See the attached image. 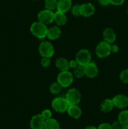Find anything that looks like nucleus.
<instances>
[{
  "label": "nucleus",
  "instance_id": "obj_1",
  "mask_svg": "<svg viewBox=\"0 0 128 129\" xmlns=\"http://www.w3.org/2000/svg\"><path fill=\"white\" fill-rule=\"evenodd\" d=\"M31 32L34 36L38 39H43L46 37L48 28L46 25L40 21L33 23L30 27Z\"/></svg>",
  "mask_w": 128,
  "mask_h": 129
},
{
  "label": "nucleus",
  "instance_id": "obj_2",
  "mask_svg": "<svg viewBox=\"0 0 128 129\" xmlns=\"http://www.w3.org/2000/svg\"><path fill=\"white\" fill-rule=\"evenodd\" d=\"M51 106L55 112L58 113H63L67 110L69 105L65 98L57 97L53 100L51 102Z\"/></svg>",
  "mask_w": 128,
  "mask_h": 129
},
{
  "label": "nucleus",
  "instance_id": "obj_3",
  "mask_svg": "<svg viewBox=\"0 0 128 129\" xmlns=\"http://www.w3.org/2000/svg\"><path fill=\"white\" fill-rule=\"evenodd\" d=\"M110 47H111L110 44H109L105 41L100 42L97 45L95 49L97 55L100 58H105L107 57L111 52Z\"/></svg>",
  "mask_w": 128,
  "mask_h": 129
},
{
  "label": "nucleus",
  "instance_id": "obj_4",
  "mask_svg": "<svg viewBox=\"0 0 128 129\" xmlns=\"http://www.w3.org/2000/svg\"><path fill=\"white\" fill-rule=\"evenodd\" d=\"M80 98H81V95H80V92L75 88L69 89L65 96V99L69 105H77L80 102Z\"/></svg>",
  "mask_w": 128,
  "mask_h": 129
},
{
  "label": "nucleus",
  "instance_id": "obj_5",
  "mask_svg": "<svg viewBox=\"0 0 128 129\" xmlns=\"http://www.w3.org/2000/svg\"><path fill=\"white\" fill-rule=\"evenodd\" d=\"M74 81V77L71 73L68 71H61L57 77V82L62 87L69 86Z\"/></svg>",
  "mask_w": 128,
  "mask_h": 129
},
{
  "label": "nucleus",
  "instance_id": "obj_6",
  "mask_svg": "<svg viewBox=\"0 0 128 129\" xmlns=\"http://www.w3.org/2000/svg\"><path fill=\"white\" fill-rule=\"evenodd\" d=\"M75 59L79 65L85 66L90 62L91 54L87 49H82L77 52Z\"/></svg>",
  "mask_w": 128,
  "mask_h": 129
},
{
  "label": "nucleus",
  "instance_id": "obj_7",
  "mask_svg": "<svg viewBox=\"0 0 128 129\" xmlns=\"http://www.w3.org/2000/svg\"><path fill=\"white\" fill-rule=\"evenodd\" d=\"M39 52L43 57L50 58L54 54L53 47L49 42H43L39 45Z\"/></svg>",
  "mask_w": 128,
  "mask_h": 129
},
{
  "label": "nucleus",
  "instance_id": "obj_8",
  "mask_svg": "<svg viewBox=\"0 0 128 129\" xmlns=\"http://www.w3.org/2000/svg\"><path fill=\"white\" fill-rule=\"evenodd\" d=\"M38 18L39 21L45 25L50 24L54 21V13L51 10L45 9L39 13L38 15Z\"/></svg>",
  "mask_w": 128,
  "mask_h": 129
},
{
  "label": "nucleus",
  "instance_id": "obj_9",
  "mask_svg": "<svg viewBox=\"0 0 128 129\" xmlns=\"http://www.w3.org/2000/svg\"><path fill=\"white\" fill-rule=\"evenodd\" d=\"M112 102L114 107L123 109L128 106V97L124 94H118L114 97Z\"/></svg>",
  "mask_w": 128,
  "mask_h": 129
},
{
  "label": "nucleus",
  "instance_id": "obj_10",
  "mask_svg": "<svg viewBox=\"0 0 128 129\" xmlns=\"http://www.w3.org/2000/svg\"><path fill=\"white\" fill-rule=\"evenodd\" d=\"M45 120L41 114L33 116L30 120V127L31 129H44Z\"/></svg>",
  "mask_w": 128,
  "mask_h": 129
},
{
  "label": "nucleus",
  "instance_id": "obj_11",
  "mask_svg": "<svg viewBox=\"0 0 128 129\" xmlns=\"http://www.w3.org/2000/svg\"><path fill=\"white\" fill-rule=\"evenodd\" d=\"M85 75L90 78H94L98 74V68L96 64L93 62H90L89 64L84 66Z\"/></svg>",
  "mask_w": 128,
  "mask_h": 129
},
{
  "label": "nucleus",
  "instance_id": "obj_12",
  "mask_svg": "<svg viewBox=\"0 0 128 129\" xmlns=\"http://www.w3.org/2000/svg\"><path fill=\"white\" fill-rule=\"evenodd\" d=\"M80 15L85 17H89L94 14L95 7L91 3H85L80 5Z\"/></svg>",
  "mask_w": 128,
  "mask_h": 129
},
{
  "label": "nucleus",
  "instance_id": "obj_13",
  "mask_svg": "<svg viewBox=\"0 0 128 129\" xmlns=\"http://www.w3.org/2000/svg\"><path fill=\"white\" fill-rule=\"evenodd\" d=\"M103 38L104 39V41L109 44H112L115 40L116 35L112 28H107L103 31Z\"/></svg>",
  "mask_w": 128,
  "mask_h": 129
},
{
  "label": "nucleus",
  "instance_id": "obj_14",
  "mask_svg": "<svg viewBox=\"0 0 128 129\" xmlns=\"http://www.w3.org/2000/svg\"><path fill=\"white\" fill-rule=\"evenodd\" d=\"M72 4L71 0H58L56 8L58 11L65 13L71 8Z\"/></svg>",
  "mask_w": 128,
  "mask_h": 129
},
{
  "label": "nucleus",
  "instance_id": "obj_15",
  "mask_svg": "<svg viewBox=\"0 0 128 129\" xmlns=\"http://www.w3.org/2000/svg\"><path fill=\"white\" fill-rule=\"evenodd\" d=\"M60 35H61V30L60 28L56 26H54L48 29L46 37L50 40H56L60 37Z\"/></svg>",
  "mask_w": 128,
  "mask_h": 129
},
{
  "label": "nucleus",
  "instance_id": "obj_16",
  "mask_svg": "<svg viewBox=\"0 0 128 129\" xmlns=\"http://www.w3.org/2000/svg\"><path fill=\"white\" fill-rule=\"evenodd\" d=\"M68 114L75 119L80 118L82 115L81 109L77 105H69L67 109Z\"/></svg>",
  "mask_w": 128,
  "mask_h": 129
},
{
  "label": "nucleus",
  "instance_id": "obj_17",
  "mask_svg": "<svg viewBox=\"0 0 128 129\" xmlns=\"http://www.w3.org/2000/svg\"><path fill=\"white\" fill-rule=\"evenodd\" d=\"M54 21L59 26L64 25L67 22V16L65 13L57 11L54 13Z\"/></svg>",
  "mask_w": 128,
  "mask_h": 129
},
{
  "label": "nucleus",
  "instance_id": "obj_18",
  "mask_svg": "<svg viewBox=\"0 0 128 129\" xmlns=\"http://www.w3.org/2000/svg\"><path fill=\"white\" fill-rule=\"evenodd\" d=\"M55 64H56V68L61 71H68L70 68L69 62L64 58H58L56 59Z\"/></svg>",
  "mask_w": 128,
  "mask_h": 129
},
{
  "label": "nucleus",
  "instance_id": "obj_19",
  "mask_svg": "<svg viewBox=\"0 0 128 129\" xmlns=\"http://www.w3.org/2000/svg\"><path fill=\"white\" fill-rule=\"evenodd\" d=\"M114 105L113 103L112 100L106 99L101 103L100 105V108L101 110L104 113H107L110 112L114 108Z\"/></svg>",
  "mask_w": 128,
  "mask_h": 129
},
{
  "label": "nucleus",
  "instance_id": "obj_20",
  "mask_svg": "<svg viewBox=\"0 0 128 129\" xmlns=\"http://www.w3.org/2000/svg\"><path fill=\"white\" fill-rule=\"evenodd\" d=\"M58 123L56 120L53 118H49V119L45 120V125H44V129H59Z\"/></svg>",
  "mask_w": 128,
  "mask_h": 129
},
{
  "label": "nucleus",
  "instance_id": "obj_21",
  "mask_svg": "<svg viewBox=\"0 0 128 129\" xmlns=\"http://www.w3.org/2000/svg\"><path fill=\"white\" fill-rule=\"evenodd\" d=\"M118 120L123 125H128V110H123L118 115Z\"/></svg>",
  "mask_w": 128,
  "mask_h": 129
},
{
  "label": "nucleus",
  "instance_id": "obj_22",
  "mask_svg": "<svg viewBox=\"0 0 128 129\" xmlns=\"http://www.w3.org/2000/svg\"><path fill=\"white\" fill-rule=\"evenodd\" d=\"M74 74L76 78H80L85 75V70L84 66L78 64L74 69Z\"/></svg>",
  "mask_w": 128,
  "mask_h": 129
},
{
  "label": "nucleus",
  "instance_id": "obj_23",
  "mask_svg": "<svg viewBox=\"0 0 128 129\" xmlns=\"http://www.w3.org/2000/svg\"><path fill=\"white\" fill-rule=\"evenodd\" d=\"M57 0H45V6L46 10L53 11L57 6Z\"/></svg>",
  "mask_w": 128,
  "mask_h": 129
},
{
  "label": "nucleus",
  "instance_id": "obj_24",
  "mask_svg": "<svg viewBox=\"0 0 128 129\" xmlns=\"http://www.w3.org/2000/svg\"><path fill=\"white\" fill-rule=\"evenodd\" d=\"M62 88L63 87L58 82H56V83H52L50 85V91L52 94H58L60 93Z\"/></svg>",
  "mask_w": 128,
  "mask_h": 129
},
{
  "label": "nucleus",
  "instance_id": "obj_25",
  "mask_svg": "<svg viewBox=\"0 0 128 129\" xmlns=\"http://www.w3.org/2000/svg\"><path fill=\"white\" fill-rule=\"evenodd\" d=\"M120 79L122 83H128V69L121 72L120 74Z\"/></svg>",
  "mask_w": 128,
  "mask_h": 129
},
{
  "label": "nucleus",
  "instance_id": "obj_26",
  "mask_svg": "<svg viewBox=\"0 0 128 129\" xmlns=\"http://www.w3.org/2000/svg\"><path fill=\"white\" fill-rule=\"evenodd\" d=\"M80 6L78 5H75L72 8V13L74 16H79L80 15Z\"/></svg>",
  "mask_w": 128,
  "mask_h": 129
},
{
  "label": "nucleus",
  "instance_id": "obj_27",
  "mask_svg": "<svg viewBox=\"0 0 128 129\" xmlns=\"http://www.w3.org/2000/svg\"><path fill=\"white\" fill-rule=\"evenodd\" d=\"M41 117L44 118V120H47L51 118V112L49 110H45L41 112Z\"/></svg>",
  "mask_w": 128,
  "mask_h": 129
},
{
  "label": "nucleus",
  "instance_id": "obj_28",
  "mask_svg": "<svg viewBox=\"0 0 128 129\" xmlns=\"http://www.w3.org/2000/svg\"><path fill=\"white\" fill-rule=\"evenodd\" d=\"M50 63H51V61L50 60V58L43 57L41 59V64L44 68H47V67H48L50 65Z\"/></svg>",
  "mask_w": 128,
  "mask_h": 129
},
{
  "label": "nucleus",
  "instance_id": "obj_29",
  "mask_svg": "<svg viewBox=\"0 0 128 129\" xmlns=\"http://www.w3.org/2000/svg\"><path fill=\"white\" fill-rule=\"evenodd\" d=\"M111 126L112 129H121L123 125L122 124L119 120H117L113 122V123H112Z\"/></svg>",
  "mask_w": 128,
  "mask_h": 129
},
{
  "label": "nucleus",
  "instance_id": "obj_30",
  "mask_svg": "<svg viewBox=\"0 0 128 129\" xmlns=\"http://www.w3.org/2000/svg\"><path fill=\"white\" fill-rule=\"evenodd\" d=\"M109 2L113 5L119 6V5H121L124 3V0H109Z\"/></svg>",
  "mask_w": 128,
  "mask_h": 129
},
{
  "label": "nucleus",
  "instance_id": "obj_31",
  "mask_svg": "<svg viewBox=\"0 0 128 129\" xmlns=\"http://www.w3.org/2000/svg\"><path fill=\"white\" fill-rule=\"evenodd\" d=\"M97 129H112V128L111 125L109 124V123H102L99 126Z\"/></svg>",
  "mask_w": 128,
  "mask_h": 129
},
{
  "label": "nucleus",
  "instance_id": "obj_32",
  "mask_svg": "<svg viewBox=\"0 0 128 129\" xmlns=\"http://www.w3.org/2000/svg\"><path fill=\"white\" fill-rule=\"evenodd\" d=\"M77 65L78 64L76 60H71L69 61V66H70V68H73V69H74Z\"/></svg>",
  "mask_w": 128,
  "mask_h": 129
},
{
  "label": "nucleus",
  "instance_id": "obj_33",
  "mask_svg": "<svg viewBox=\"0 0 128 129\" xmlns=\"http://www.w3.org/2000/svg\"><path fill=\"white\" fill-rule=\"evenodd\" d=\"M110 50H111V52L115 53L119 50V47L117 45H112L110 47Z\"/></svg>",
  "mask_w": 128,
  "mask_h": 129
},
{
  "label": "nucleus",
  "instance_id": "obj_34",
  "mask_svg": "<svg viewBox=\"0 0 128 129\" xmlns=\"http://www.w3.org/2000/svg\"><path fill=\"white\" fill-rule=\"evenodd\" d=\"M99 2L102 6H107L109 4H110L109 0H99Z\"/></svg>",
  "mask_w": 128,
  "mask_h": 129
},
{
  "label": "nucleus",
  "instance_id": "obj_35",
  "mask_svg": "<svg viewBox=\"0 0 128 129\" xmlns=\"http://www.w3.org/2000/svg\"><path fill=\"white\" fill-rule=\"evenodd\" d=\"M85 129H97V128L96 127H94V126H88V127H87Z\"/></svg>",
  "mask_w": 128,
  "mask_h": 129
},
{
  "label": "nucleus",
  "instance_id": "obj_36",
  "mask_svg": "<svg viewBox=\"0 0 128 129\" xmlns=\"http://www.w3.org/2000/svg\"><path fill=\"white\" fill-rule=\"evenodd\" d=\"M121 129H128V125H123Z\"/></svg>",
  "mask_w": 128,
  "mask_h": 129
},
{
  "label": "nucleus",
  "instance_id": "obj_37",
  "mask_svg": "<svg viewBox=\"0 0 128 129\" xmlns=\"http://www.w3.org/2000/svg\"><path fill=\"white\" fill-rule=\"evenodd\" d=\"M33 1H36V0H33Z\"/></svg>",
  "mask_w": 128,
  "mask_h": 129
},
{
  "label": "nucleus",
  "instance_id": "obj_38",
  "mask_svg": "<svg viewBox=\"0 0 128 129\" xmlns=\"http://www.w3.org/2000/svg\"><path fill=\"white\" fill-rule=\"evenodd\" d=\"M59 129H63V128H59Z\"/></svg>",
  "mask_w": 128,
  "mask_h": 129
},
{
  "label": "nucleus",
  "instance_id": "obj_39",
  "mask_svg": "<svg viewBox=\"0 0 128 129\" xmlns=\"http://www.w3.org/2000/svg\"><path fill=\"white\" fill-rule=\"evenodd\" d=\"M127 13H128V8H127Z\"/></svg>",
  "mask_w": 128,
  "mask_h": 129
}]
</instances>
